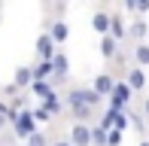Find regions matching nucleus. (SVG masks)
Listing matches in <instances>:
<instances>
[{
    "label": "nucleus",
    "instance_id": "3",
    "mask_svg": "<svg viewBox=\"0 0 149 146\" xmlns=\"http://www.w3.org/2000/svg\"><path fill=\"white\" fill-rule=\"evenodd\" d=\"M67 140H70L73 146H91V125L88 122H73Z\"/></svg>",
    "mask_w": 149,
    "mask_h": 146
},
{
    "label": "nucleus",
    "instance_id": "7",
    "mask_svg": "<svg viewBox=\"0 0 149 146\" xmlns=\"http://www.w3.org/2000/svg\"><path fill=\"white\" fill-rule=\"evenodd\" d=\"M122 79H125V82L131 85L134 91H143V88H146V82H149V79H146V67H137V64H134V67H128Z\"/></svg>",
    "mask_w": 149,
    "mask_h": 146
},
{
    "label": "nucleus",
    "instance_id": "16",
    "mask_svg": "<svg viewBox=\"0 0 149 146\" xmlns=\"http://www.w3.org/2000/svg\"><path fill=\"white\" fill-rule=\"evenodd\" d=\"M31 113H33V119H37V125H40V122L49 125L52 119H55V116H52V110L46 107V104H40V107H31Z\"/></svg>",
    "mask_w": 149,
    "mask_h": 146
},
{
    "label": "nucleus",
    "instance_id": "2",
    "mask_svg": "<svg viewBox=\"0 0 149 146\" xmlns=\"http://www.w3.org/2000/svg\"><path fill=\"white\" fill-rule=\"evenodd\" d=\"M134 95H137V91H134L125 79H116V85H113V91H110V107L113 110H128L131 101H134Z\"/></svg>",
    "mask_w": 149,
    "mask_h": 146
},
{
    "label": "nucleus",
    "instance_id": "24",
    "mask_svg": "<svg viewBox=\"0 0 149 146\" xmlns=\"http://www.w3.org/2000/svg\"><path fill=\"white\" fill-rule=\"evenodd\" d=\"M49 146H73L70 140H55V143H49Z\"/></svg>",
    "mask_w": 149,
    "mask_h": 146
},
{
    "label": "nucleus",
    "instance_id": "4",
    "mask_svg": "<svg viewBox=\"0 0 149 146\" xmlns=\"http://www.w3.org/2000/svg\"><path fill=\"white\" fill-rule=\"evenodd\" d=\"M55 52H58V43L49 37V31H43V34L37 37V58L40 61H52Z\"/></svg>",
    "mask_w": 149,
    "mask_h": 146
},
{
    "label": "nucleus",
    "instance_id": "6",
    "mask_svg": "<svg viewBox=\"0 0 149 146\" xmlns=\"http://www.w3.org/2000/svg\"><path fill=\"white\" fill-rule=\"evenodd\" d=\"M113 85H116V73H110V70H104V73H97V76L91 79V88L97 91L100 97H110V91H113Z\"/></svg>",
    "mask_w": 149,
    "mask_h": 146
},
{
    "label": "nucleus",
    "instance_id": "20",
    "mask_svg": "<svg viewBox=\"0 0 149 146\" xmlns=\"http://www.w3.org/2000/svg\"><path fill=\"white\" fill-rule=\"evenodd\" d=\"M24 143H28V146H49V137H46L43 131H33V134H31Z\"/></svg>",
    "mask_w": 149,
    "mask_h": 146
},
{
    "label": "nucleus",
    "instance_id": "18",
    "mask_svg": "<svg viewBox=\"0 0 149 146\" xmlns=\"http://www.w3.org/2000/svg\"><path fill=\"white\" fill-rule=\"evenodd\" d=\"M91 146H107V128L91 125Z\"/></svg>",
    "mask_w": 149,
    "mask_h": 146
},
{
    "label": "nucleus",
    "instance_id": "8",
    "mask_svg": "<svg viewBox=\"0 0 149 146\" xmlns=\"http://www.w3.org/2000/svg\"><path fill=\"white\" fill-rule=\"evenodd\" d=\"M110 24H113V12H107V9H97L91 15V28H94V34H110Z\"/></svg>",
    "mask_w": 149,
    "mask_h": 146
},
{
    "label": "nucleus",
    "instance_id": "13",
    "mask_svg": "<svg viewBox=\"0 0 149 146\" xmlns=\"http://www.w3.org/2000/svg\"><path fill=\"white\" fill-rule=\"evenodd\" d=\"M31 82H33V67H15L12 85H15V88L22 91V88H31Z\"/></svg>",
    "mask_w": 149,
    "mask_h": 146
},
{
    "label": "nucleus",
    "instance_id": "11",
    "mask_svg": "<svg viewBox=\"0 0 149 146\" xmlns=\"http://www.w3.org/2000/svg\"><path fill=\"white\" fill-rule=\"evenodd\" d=\"M28 91H31V95H33V97H40V101H46V97H52V95H55V91H58V88H55V85H52V82H49V79H33V82H31V88H28Z\"/></svg>",
    "mask_w": 149,
    "mask_h": 146
},
{
    "label": "nucleus",
    "instance_id": "25",
    "mask_svg": "<svg viewBox=\"0 0 149 146\" xmlns=\"http://www.w3.org/2000/svg\"><path fill=\"white\" fill-rule=\"evenodd\" d=\"M6 125H9V119H6V116H3V113H0V131H3V128H6Z\"/></svg>",
    "mask_w": 149,
    "mask_h": 146
},
{
    "label": "nucleus",
    "instance_id": "5",
    "mask_svg": "<svg viewBox=\"0 0 149 146\" xmlns=\"http://www.w3.org/2000/svg\"><path fill=\"white\" fill-rule=\"evenodd\" d=\"M46 31H49V37L55 40L58 46H64L67 37H70V24H67L64 18H49V22H46Z\"/></svg>",
    "mask_w": 149,
    "mask_h": 146
},
{
    "label": "nucleus",
    "instance_id": "9",
    "mask_svg": "<svg viewBox=\"0 0 149 146\" xmlns=\"http://www.w3.org/2000/svg\"><path fill=\"white\" fill-rule=\"evenodd\" d=\"M119 40L116 37H110V34H104L100 37V58L104 61H116V55H119Z\"/></svg>",
    "mask_w": 149,
    "mask_h": 146
},
{
    "label": "nucleus",
    "instance_id": "17",
    "mask_svg": "<svg viewBox=\"0 0 149 146\" xmlns=\"http://www.w3.org/2000/svg\"><path fill=\"white\" fill-rule=\"evenodd\" d=\"M43 104H46V107L52 110V116H58V113H64V110H67V107H64V101H61V95H58V91H55L52 97H46Z\"/></svg>",
    "mask_w": 149,
    "mask_h": 146
},
{
    "label": "nucleus",
    "instance_id": "15",
    "mask_svg": "<svg viewBox=\"0 0 149 146\" xmlns=\"http://www.w3.org/2000/svg\"><path fill=\"white\" fill-rule=\"evenodd\" d=\"M52 76H55L52 61H37L33 64V79H52Z\"/></svg>",
    "mask_w": 149,
    "mask_h": 146
},
{
    "label": "nucleus",
    "instance_id": "23",
    "mask_svg": "<svg viewBox=\"0 0 149 146\" xmlns=\"http://www.w3.org/2000/svg\"><path fill=\"white\" fill-rule=\"evenodd\" d=\"M143 116L149 119V97H143Z\"/></svg>",
    "mask_w": 149,
    "mask_h": 146
},
{
    "label": "nucleus",
    "instance_id": "22",
    "mask_svg": "<svg viewBox=\"0 0 149 146\" xmlns=\"http://www.w3.org/2000/svg\"><path fill=\"white\" fill-rule=\"evenodd\" d=\"M149 12V0H137V15H146Z\"/></svg>",
    "mask_w": 149,
    "mask_h": 146
},
{
    "label": "nucleus",
    "instance_id": "21",
    "mask_svg": "<svg viewBox=\"0 0 149 146\" xmlns=\"http://www.w3.org/2000/svg\"><path fill=\"white\" fill-rule=\"evenodd\" d=\"M122 9L134 15V12H137V0H122Z\"/></svg>",
    "mask_w": 149,
    "mask_h": 146
},
{
    "label": "nucleus",
    "instance_id": "12",
    "mask_svg": "<svg viewBox=\"0 0 149 146\" xmlns=\"http://www.w3.org/2000/svg\"><path fill=\"white\" fill-rule=\"evenodd\" d=\"M110 37H116L119 43H125V40H128V24H125V18H122V12H113V24H110Z\"/></svg>",
    "mask_w": 149,
    "mask_h": 146
},
{
    "label": "nucleus",
    "instance_id": "1",
    "mask_svg": "<svg viewBox=\"0 0 149 146\" xmlns=\"http://www.w3.org/2000/svg\"><path fill=\"white\" fill-rule=\"evenodd\" d=\"M9 125H12V137H15V140H28L33 131H40V125H37V119H33L31 110H18Z\"/></svg>",
    "mask_w": 149,
    "mask_h": 146
},
{
    "label": "nucleus",
    "instance_id": "10",
    "mask_svg": "<svg viewBox=\"0 0 149 146\" xmlns=\"http://www.w3.org/2000/svg\"><path fill=\"white\" fill-rule=\"evenodd\" d=\"M146 34H149V24H146L143 15H137L131 24H128V40H134V43H143Z\"/></svg>",
    "mask_w": 149,
    "mask_h": 146
},
{
    "label": "nucleus",
    "instance_id": "26",
    "mask_svg": "<svg viewBox=\"0 0 149 146\" xmlns=\"http://www.w3.org/2000/svg\"><path fill=\"white\" fill-rule=\"evenodd\" d=\"M140 146H149V140H140Z\"/></svg>",
    "mask_w": 149,
    "mask_h": 146
},
{
    "label": "nucleus",
    "instance_id": "14",
    "mask_svg": "<svg viewBox=\"0 0 149 146\" xmlns=\"http://www.w3.org/2000/svg\"><path fill=\"white\" fill-rule=\"evenodd\" d=\"M131 61L137 67H149V43H137L131 49Z\"/></svg>",
    "mask_w": 149,
    "mask_h": 146
},
{
    "label": "nucleus",
    "instance_id": "19",
    "mask_svg": "<svg viewBox=\"0 0 149 146\" xmlns=\"http://www.w3.org/2000/svg\"><path fill=\"white\" fill-rule=\"evenodd\" d=\"M122 137H125V131L110 128V131H107V146H122Z\"/></svg>",
    "mask_w": 149,
    "mask_h": 146
}]
</instances>
